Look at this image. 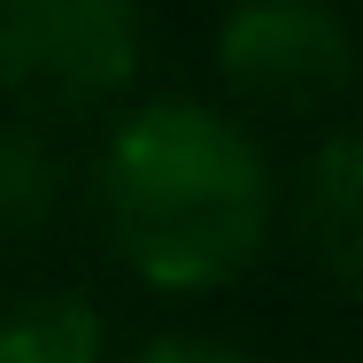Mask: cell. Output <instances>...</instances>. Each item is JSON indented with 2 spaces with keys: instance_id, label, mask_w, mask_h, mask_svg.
<instances>
[{
  "instance_id": "cell-1",
  "label": "cell",
  "mask_w": 363,
  "mask_h": 363,
  "mask_svg": "<svg viewBox=\"0 0 363 363\" xmlns=\"http://www.w3.org/2000/svg\"><path fill=\"white\" fill-rule=\"evenodd\" d=\"M101 209L116 255L155 286H224L271 232V170L201 101L140 108L101 162Z\"/></svg>"
},
{
  "instance_id": "cell-4",
  "label": "cell",
  "mask_w": 363,
  "mask_h": 363,
  "mask_svg": "<svg viewBox=\"0 0 363 363\" xmlns=\"http://www.w3.org/2000/svg\"><path fill=\"white\" fill-rule=\"evenodd\" d=\"M301 224L317 240V255L333 263V279H356V232H363V147L340 132L325 140L309 194H301Z\"/></svg>"
},
{
  "instance_id": "cell-7",
  "label": "cell",
  "mask_w": 363,
  "mask_h": 363,
  "mask_svg": "<svg viewBox=\"0 0 363 363\" xmlns=\"http://www.w3.org/2000/svg\"><path fill=\"white\" fill-rule=\"evenodd\" d=\"M140 363H247V356H232V348H209V340H155Z\"/></svg>"
},
{
  "instance_id": "cell-3",
  "label": "cell",
  "mask_w": 363,
  "mask_h": 363,
  "mask_svg": "<svg viewBox=\"0 0 363 363\" xmlns=\"http://www.w3.org/2000/svg\"><path fill=\"white\" fill-rule=\"evenodd\" d=\"M217 55H224V77L255 101H325L348 85V23L333 8H309V0H271V8H240L224 16L217 31Z\"/></svg>"
},
{
  "instance_id": "cell-2",
  "label": "cell",
  "mask_w": 363,
  "mask_h": 363,
  "mask_svg": "<svg viewBox=\"0 0 363 363\" xmlns=\"http://www.w3.org/2000/svg\"><path fill=\"white\" fill-rule=\"evenodd\" d=\"M140 70V16L116 0H8L0 8V93L31 116L101 108Z\"/></svg>"
},
{
  "instance_id": "cell-5",
  "label": "cell",
  "mask_w": 363,
  "mask_h": 363,
  "mask_svg": "<svg viewBox=\"0 0 363 363\" xmlns=\"http://www.w3.org/2000/svg\"><path fill=\"white\" fill-rule=\"evenodd\" d=\"M0 363H101V317L77 294H39L0 317Z\"/></svg>"
},
{
  "instance_id": "cell-6",
  "label": "cell",
  "mask_w": 363,
  "mask_h": 363,
  "mask_svg": "<svg viewBox=\"0 0 363 363\" xmlns=\"http://www.w3.org/2000/svg\"><path fill=\"white\" fill-rule=\"evenodd\" d=\"M55 155L39 132H23V124H8L0 132V232H23V224H39L55 209Z\"/></svg>"
}]
</instances>
